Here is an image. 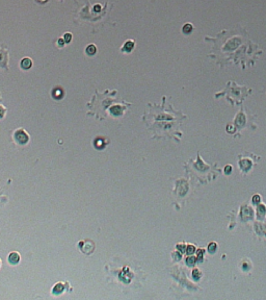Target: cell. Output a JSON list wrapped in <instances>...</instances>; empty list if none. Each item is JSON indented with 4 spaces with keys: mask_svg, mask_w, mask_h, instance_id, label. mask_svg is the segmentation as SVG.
<instances>
[{
    "mask_svg": "<svg viewBox=\"0 0 266 300\" xmlns=\"http://www.w3.org/2000/svg\"><path fill=\"white\" fill-rule=\"evenodd\" d=\"M15 140L18 144H26L29 140V136L27 135V133L23 129H18L15 133Z\"/></svg>",
    "mask_w": 266,
    "mask_h": 300,
    "instance_id": "cell-1",
    "label": "cell"
},
{
    "mask_svg": "<svg viewBox=\"0 0 266 300\" xmlns=\"http://www.w3.org/2000/svg\"><path fill=\"white\" fill-rule=\"evenodd\" d=\"M20 258H21V256H20V254L18 253V252H12L9 255H8V262H9V264H12V265H17L19 262H20Z\"/></svg>",
    "mask_w": 266,
    "mask_h": 300,
    "instance_id": "cell-2",
    "label": "cell"
},
{
    "mask_svg": "<svg viewBox=\"0 0 266 300\" xmlns=\"http://www.w3.org/2000/svg\"><path fill=\"white\" fill-rule=\"evenodd\" d=\"M31 66H32V62H31V59H30V58H28V57H24V58L22 59V62H21V67H22L23 69H25V70L30 69V68H31Z\"/></svg>",
    "mask_w": 266,
    "mask_h": 300,
    "instance_id": "cell-3",
    "label": "cell"
},
{
    "mask_svg": "<svg viewBox=\"0 0 266 300\" xmlns=\"http://www.w3.org/2000/svg\"><path fill=\"white\" fill-rule=\"evenodd\" d=\"M134 47V43L133 41H127L125 43V45L123 46V51H126V52H130Z\"/></svg>",
    "mask_w": 266,
    "mask_h": 300,
    "instance_id": "cell-4",
    "label": "cell"
},
{
    "mask_svg": "<svg viewBox=\"0 0 266 300\" xmlns=\"http://www.w3.org/2000/svg\"><path fill=\"white\" fill-rule=\"evenodd\" d=\"M265 213H266L265 205H264V204H259V205H258V209H257V215H258V217H259V218H263L264 215H265Z\"/></svg>",
    "mask_w": 266,
    "mask_h": 300,
    "instance_id": "cell-5",
    "label": "cell"
},
{
    "mask_svg": "<svg viewBox=\"0 0 266 300\" xmlns=\"http://www.w3.org/2000/svg\"><path fill=\"white\" fill-rule=\"evenodd\" d=\"M196 261H197V258H196L194 256L188 255V257L186 258V265L189 266V267H193L194 264H196Z\"/></svg>",
    "mask_w": 266,
    "mask_h": 300,
    "instance_id": "cell-6",
    "label": "cell"
},
{
    "mask_svg": "<svg viewBox=\"0 0 266 300\" xmlns=\"http://www.w3.org/2000/svg\"><path fill=\"white\" fill-rule=\"evenodd\" d=\"M96 52H97V48H96V46L95 45H89L88 47H86V53L89 55H94L96 54Z\"/></svg>",
    "mask_w": 266,
    "mask_h": 300,
    "instance_id": "cell-7",
    "label": "cell"
},
{
    "mask_svg": "<svg viewBox=\"0 0 266 300\" xmlns=\"http://www.w3.org/2000/svg\"><path fill=\"white\" fill-rule=\"evenodd\" d=\"M216 250H217V244H216V243L212 242V243H210V244L208 245V251H209L210 253H215Z\"/></svg>",
    "mask_w": 266,
    "mask_h": 300,
    "instance_id": "cell-8",
    "label": "cell"
},
{
    "mask_svg": "<svg viewBox=\"0 0 266 300\" xmlns=\"http://www.w3.org/2000/svg\"><path fill=\"white\" fill-rule=\"evenodd\" d=\"M185 252H186L188 255H192V254L196 252V247L193 245H190V244H189V245L186 246V251H185Z\"/></svg>",
    "mask_w": 266,
    "mask_h": 300,
    "instance_id": "cell-9",
    "label": "cell"
},
{
    "mask_svg": "<svg viewBox=\"0 0 266 300\" xmlns=\"http://www.w3.org/2000/svg\"><path fill=\"white\" fill-rule=\"evenodd\" d=\"M192 277H193L194 280H199L201 278V271L199 269H194L192 271Z\"/></svg>",
    "mask_w": 266,
    "mask_h": 300,
    "instance_id": "cell-10",
    "label": "cell"
},
{
    "mask_svg": "<svg viewBox=\"0 0 266 300\" xmlns=\"http://www.w3.org/2000/svg\"><path fill=\"white\" fill-rule=\"evenodd\" d=\"M191 30H192L191 24H185L184 25V27H183V32L184 33H189V32H191Z\"/></svg>",
    "mask_w": 266,
    "mask_h": 300,
    "instance_id": "cell-11",
    "label": "cell"
},
{
    "mask_svg": "<svg viewBox=\"0 0 266 300\" xmlns=\"http://www.w3.org/2000/svg\"><path fill=\"white\" fill-rule=\"evenodd\" d=\"M260 201H261V196H260V195H255V196L253 197V202H254L255 204H259Z\"/></svg>",
    "mask_w": 266,
    "mask_h": 300,
    "instance_id": "cell-12",
    "label": "cell"
},
{
    "mask_svg": "<svg viewBox=\"0 0 266 300\" xmlns=\"http://www.w3.org/2000/svg\"><path fill=\"white\" fill-rule=\"evenodd\" d=\"M63 40H64V42L69 43V42L72 40V34H71V33H69V32H67V33L64 34V37H63Z\"/></svg>",
    "mask_w": 266,
    "mask_h": 300,
    "instance_id": "cell-13",
    "label": "cell"
},
{
    "mask_svg": "<svg viewBox=\"0 0 266 300\" xmlns=\"http://www.w3.org/2000/svg\"><path fill=\"white\" fill-rule=\"evenodd\" d=\"M177 249H179L181 252H185V251H186V245H184V244H179V245H177Z\"/></svg>",
    "mask_w": 266,
    "mask_h": 300,
    "instance_id": "cell-14",
    "label": "cell"
},
{
    "mask_svg": "<svg viewBox=\"0 0 266 300\" xmlns=\"http://www.w3.org/2000/svg\"><path fill=\"white\" fill-rule=\"evenodd\" d=\"M231 171H232V166L228 165V166L225 168V173H226V174H230V173H231Z\"/></svg>",
    "mask_w": 266,
    "mask_h": 300,
    "instance_id": "cell-15",
    "label": "cell"
},
{
    "mask_svg": "<svg viewBox=\"0 0 266 300\" xmlns=\"http://www.w3.org/2000/svg\"><path fill=\"white\" fill-rule=\"evenodd\" d=\"M203 253H204V251H203V249H201L199 252H198V261H202V257H203Z\"/></svg>",
    "mask_w": 266,
    "mask_h": 300,
    "instance_id": "cell-16",
    "label": "cell"
},
{
    "mask_svg": "<svg viewBox=\"0 0 266 300\" xmlns=\"http://www.w3.org/2000/svg\"><path fill=\"white\" fill-rule=\"evenodd\" d=\"M4 111H5V109H3L2 106H0V118H1V117L4 115Z\"/></svg>",
    "mask_w": 266,
    "mask_h": 300,
    "instance_id": "cell-17",
    "label": "cell"
},
{
    "mask_svg": "<svg viewBox=\"0 0 266 300\" xmlns=\"http://www.w3.org/2000/svg\"><path fill=\"white\" fill-rule=\"evenodd\" d=\"M95 9H96V11H100V9H101V5H99V4L96 5V6H95Z\"/></svg>",
    "mask_w": 266,
    "mask_h": 300,
    "instance_id": "cell-18",
    "label": "cell"
},
{
    "mask_svg": "<svg viewBox=\"0 0 266 300\" xmlns=\"http://www.w3.org/2000/svg\"><path fill=\"white\" fill-rule=\"evenodd\" d=\"M58 42H59V45H61V44L63 45V42H64V40H62V39H59Z\"/></svg>",
    "mask_w": 266,
    "mask_h": 300,
    "instance_id": "cell-19",
    "label": "cell"
},
{
    "mask_svg": "<svg viewBox=\"0 0 266 300\" xmlns=\"http://www.w3.org/2000/svg\"><path fill=\"white\" fill-rule=\"evenodd\" d=\"M0 264H1V262H0Z\"/></svg>",
    "mask_w": 266,
    "mask_h": 300,
    "instance_id": "cell-20",
    "label": "cell"
}]
</instances>
